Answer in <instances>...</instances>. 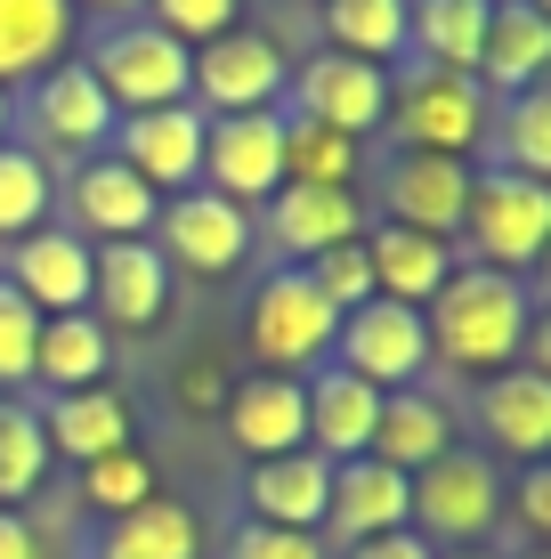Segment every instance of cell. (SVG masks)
Listing matches in <instances>:
<instances>
[{
  "instance_id": "8fae6325",
  "label": "cell",
  "mask_w": 551,
  "mask_h": 559,
  "mask_svg": "<svg viewBox=\"0 0 551 559\" xmlns=\"http://www.w3.org/2000/svg\"><path fill=\"white\" fill-rule=\"evenodd\" d=\"M163 260L195 267V276H227V267H243V252H252V211L212 195V187H187V195H170L163 211Z\"/></svg>"
},
{
  "instance_id": "5b68a950",
  "label": "cell",
  "mask_w": 551,
  "mask_h": 559,
  "mask_svg": "<svg viewBox=\"0 0 551 559\" xmlns=\"http://www.w3.org/2000/svg\"><path fill=\"white\" fill-rule=\"evenodd\" d=\"M390 130L414 154H454V163H470V146L495 130V98L479 90V73L422 66L414 82H390Z\"/></svg>"
},
{
  "instance_id": "5bb4252c",
  "label": "cell",
  "mask_w": 551,
  "mask_h": 559,
  "mask_svg": "<svg viewBox=\"0 0 551 559\" xmlns=\"http://www.w3.org/2000/svg\"><path fill=\"white\" fill-rule=\"evenodd\" d=\"M406 503H414V478L406 471H390V462H373V454L333 462V495H325V527H316V535L373 544V535L406 527Z\"/></svg>"
},
{
  "instance_id": "7c38bea8",
  "label": "cell",
  "mask_w": 551,
  "mask_h": 559,
  "mask_svg": "<svg viewBox=\"0 0 551 559\" xmlns=\"http://www.w3.org/2000/svg\"><path fill=\"white\" fill-rule=\"evenodd\" d=\"M89 300H98V324H122V333L163 324L170 317V260L155 252V236L89 243Z\"/></svg>"
},
{
  "instance_id": "cb8c5ba5",
  "label": "cell",
  "mask_w": 551,
  "mask_h": 559,
  "mask_svg": "<svg viewBox=\"0 0 551 559\" xmlns=\"http://www.w3.org/2000/svg\"><path fill=\"white\" fill-rule=\"evenodd\" d=\"M33 122H41L49 146L106 154V139H113V122H122V114L106 106V90H98V73H89V66H49L41 90H33Z\"/></svg>"
},
{
  "instance_id": "9a60e30c",
  "label": "cell",
  "mask_w": 551,
  "mask_h": 559,
  "mask_svg": "<svg viewBox=\"0 0 551 559\" xmlns=\"http://www.w3.org/2000/svg\"><path fill=\"white\" fill-rule=\"evenodd\" d=\"M382 203L397 227H422V236H454L463 227V203H470V163H454V154H414L397 146L390 179H382Z\"/></svg>"
},
{
  "instance_id": "8d00e7d4",
  "label": "cell",
  "mask_w": 551,
  "mask_h": 559,
  "mask_svg": "<svg viewBox=\"0 0 551 559\" xmlns=\"http://www.w3.org/2000/svg\"><path fill=\"white\" fill-rule=\"evenodd\" d=\"M82 503L98 511V519H122V511L155 503V462H146L139 447H122V454H98V462H82Z\"/></svg>"
},
{
  "instance_id": "d590c367",
  "label": "cell",
  "mask_w": 551,
  "mask_h": 559,
  "mask_svg": "<svg viewBox=\"0 0 551 559\" xmlns=\"http://www.w3.org/2000/svg\"><path fill=\"white\" fill-rule=\"evenodd\" d=\"M49 163L33 146H9L0 139V236H33L49 219Z\"/></svg>"
},
{
  "instance_id": "ab89813d",
  "label": "cell",
  "mask_w": 551,
  "mask_h": 559,
  "mask_svg": "<svg viewBox=\"0 0 551 559\" xmlns=\"http://www.w3.org/2000/svg\"><path fill=\"white\" fill-rule=\"evenodd\" d=\"M33 333H41V317H33V300L16 293L9 276H0V390H16V381H33Z\"/></svg>"
},
{
  "instance_id": "484cf974",
  "label": "cell",
  "mask_w": 551,
  "mask_h": 559,
  "mask_svg": "<svg viewBox=\"0 0 551 559\" xmlns=\"http://www.w3.org/2000/svg\"><path fill=\"white\" fill-rule=\"evenodd\" d=\"M113 365V333L89 308H73V317H41V333H33V381H41L49 397H73V390H98Z\"/></svg>"
},
{
  "instance_id": "6da1fadb",
  "label": "cell",
  "mask_w": 551,
  "mask_h": 559,
  "mask_svg": "<svg viewBox=\"0 0 551 559\" xmlns=\"http://www.w3.org/2000/svg\"><path fill=\"white\" fill-rule=\"evenodd\" d=\"M422 333H430V357L454 365V373H503V365H519L527 333H536V300H527L519 276L470 260L430 293Z\"/></svg>"
},
{
  "instance_id": "d4e9b609",
  "label": "cell",
  "mask_w": 551,
  "mask_h": 559,
  "mask_svg": "<svg viewBox=\"0 0 551 559\" xmlns=\"http://www.w3.org/2000/svg\"><path fill=\"white\" fill-rule=\"evenodd\" d=\"M309 390V454L325 462H357L373 447V421H382V390L357 373H340V365H325L316 381H300Z\"/></svg>"
},
{
  "instance_id": "d6a6232c",
  "label": "cell",
  "mask_w": 551,
  "mask_h": 559,
  "mask_svg": "<svg viewBox=\"0 0 551 559\" xmlns=\"http://www.w3.org/2000/svg\"><path fill=\"white\" fill-rule=\"evenodd\" d=\"M406 9H414V0H325V41H333V57L390 66V57L406 49Z\"/></svg>"
},
{
  "instance_id": "4316f807",
  "label": "cell",
  "mask_w": 551,
  "mask_h": 559,
  "mask_svg": "<svg viewBox=\"0 0 551 559\" xmlns=\"http://www.w3.org/2000/svg\"><path fill=\"white\" fill-rule=\"evenodd\" d=\"M373 462H390V471H430L439 454H454V414L439 406L430 390H390L382 397V421H373Z\"/></svg>"
},
{
  "instance_id": "c3c4849f",
  "label": "cell",
  "mask_w": 551,
  "mask_h": 559,
  "mask_svg": "<svg viewBox=\"0 0 551 559\" xmlns=\"http://www.w3.org/2000/svg\"><path fill=\"white\" fill-rule=\"evenodd\" d=\"M439 559H495V551H439Z\"/></svg>"
},
{
  "instance_id": "b9f144b4",
  "label": "cell",
  "mask_w": 551,
  "mask_h": 559,
  "mask_svg": "<svg viewBox=\"0 0 551 559\" xmlns=\"http://www.w3.org/2000/svg\"><path fill=\"white\" fill-rule=\"evenodd\" d=\"M511 487H519V527H527V535H543V527H551V471H543V462H527Z\"/></svg>"
},
{
  "instance_id": "7a4b0ae2",
  "label": "cell",
  "mask_w": 551,
  "mask_h": 559,
  "mask_svg": "<svg viewBox=\"0 0 551 559\" xmlns=\"http://www.w3.org/2000/svg\"><path fill=\"white\" fill-rule=\"evenodd\" d=\"M406 527L422 535L430 551H470L503 527V478L487 454H439L430 471H414V503H406Z\"/></svg>"
},
{
  "instance_id": "bcb514c9",
  "label": "cell",
  "mask_w": 551,
  "mask_h": 559,
  "mask_svg": "<svg viewBox=\"0 0 551 559\" xmlns=\"http://www.w3.org/2000/svg\"><path fill=\"white\" fill-rule=\"evenodd\" d=\"M89 9H106V16H130V9H146V0H89Z\"/></svg>"
},
{
  "instance_id": "f35d334b",
  "label": "cell",
  "mask_w": 551,
  "mask_h": 559,
  "mask_svg": "<svg viewBox=\"0 0 551 559\" xmlns=\"http://www.w3.org/2000/svg\"><path fill=\"white\" fill-rule=\"evenodd\" d=\"M309 284L316 293H325L340 317H349V308H366L373 300V267H366V243H333V252H316L309 260Z\"/></svg>"
},
{
  "instance_id": "e575fe53",
  "label": "cell",
  "mask_w": 551,
  "mask_h": 559,
  "mask_svg": "<svg viewBox=\"0 0 551 559\" xmlns=\"http://www.w3.org/2000/svg\"><path fill=\"white\" fill-rule=\"evenodd\" d=\"M487 139H503V170H519V179H543L551 170V90H519V98H503V122L487 130Z\"/></svg>"
},
{
  "instance_id": "9c48e42d",
  "label": "cell",
  "mask_w": 551,
  "mask_h": 559,
  "mask_svg": "<svg viewBox=\"0 0 551 559\" xmlns=\"http://www.w3.org/2000/svg\"><path fill=\"white\" fill-rule=\"evenodd\" d=\"M203 179L227 203H268L284 187V114H203Z\"/></svg>"
},
{
  "instance_id": "f1b7e54d",
  "label": "cell",
  "mask_w": 551,
  "mask_h": 559,
  "mask_svg": "<svg viewBox=\"0 0 551 559\" xmlns=\"http://www.w3.org/2000/svg\"><path fill=\"white\" fill-rule=\"evenodd\" d=\"M195 551H203V527H195V511L170 503V495L106 519L98 544H89V559H195Z\"/></svg>"
},
{
  "instance_id": "ee69618b",
  "label": "cell",
  "mask_w": 551,
  "mask_h": 559,
  "mask_svg": "<svg viewBox=\"0 0 551 559\" xmlns=\"http://www.w3.org/2000/svg\"><path fill=\"white\" fill-rule=\"evenodd\" d=\"M0 559H41V535L25 511H0Z\"/></svg>"
},
{
  "instance_id": "f546056e",
  "label": "cell",
  "mask_w": 551,
  "mask_h": 559,
  "mask_svg": "<svg viewBox=\"0 0 551 559\" xmlns=\"http://www.w3.org/2000/svg\"><path fill=\"white\" fill-rule=\"evenodd\" d=\"M65 41H73V0H0V90L16 73L65 66Z\"/></svg>"
},
{
  "instance_id": "4fadbf2b",
  "label": "cell",
  "mask_w": 551,
  "mask_h": 559,
  "mask_svg": "<svg viewBox=\"0 0 551 559\" xmlns=\"http://www.w3.org/2000/svg\"><path fill=\"white\" fill-rule=\"evenodd\" d=\"M113 163H130L155 195H187L203 179V114L195 106H155L113 122Z\"/></svg>"
},
{
  "instance_id": "ffe728a7",
  "label": "cell",
  "mask_w": 551,
  "mask_h": 559,
  "mask_svg": "<svg viewBox=\"0 0 551 559\" xmlns=\"http://www.w3.org/2000/svg\"><path fill=\"white\" fill-rule=\"evenodd\" d=\"M65 203H73V236H82V227H98L106 243L146 236V227H155V211H163V195H155V187H146L130 163H113V154H98V163L73 170Z\"/></svg>"
},
{
  "instance_id": "8992f818",
  "label": "cell",
  "mask_w": 551,
  "mask_h": 559,
  "mask_svg": "<svg viewBox=\"0 0 551 559\" xmlns=\"http://www.w3.org/2000/svg\"><path fill=\"white\" fill-rule=\"evenodd\" d=\"M333 365L373 390H422V365H430V333H422V308H397V300H366L340 317L333 333Z\"/></svg>"
},
{
  "instance_id": "3957f363",
  "label": "cell",
  "mask_w": 551,
  "mask_h": 559,
  "mask_svg": "<svg viewBox=\"0 0 551 559\" xmlns=\"http://www.w3.org/2000/svg\"><path fill=\"white\" fill-rule=\"evenodd\" d=\"M252 357H260V373H292V381H309L316 365L333 357V333H340V308L309 284V267H276L268 284L252 293Z\"/></svg>"
},
{
  "instance_id": "ac0fdd59",
  "label": "cell",
  "mask_w": 551,
  "mask_h": 559,
  "mask_svg": "<svg viewBox=\"0 0 551 559\" xmlns=\"http://www.w3.org/2000/svg\"><path fill=\"white\" fill-rule=\"evenodd\" d=\"M9 284L33 300V317H73V308H89V236H73V227H33V236H16Z\"/></svg>"
},
{
  "instance_id": "60d3db41",
  "label": "cell",
  "mask_w": 551,
  "mask_h": 559,
  "mask_svg": "<svg viewBox=\"0 0 551 559\" xmlns=\"http://www.w3.org/2000/svg\"><path fill=\"white\" fill-rule=\"evenodd\" d=\"M227 559H325V544L316 535H292V527H236L227 535Z\"/></svg>"
},
{
  "instance_id": "74e56055",
  "label": "cell",
  "mask_w": 551,
  "mask_h": 559,
  "mask_svg": "<svg viewBox=\"0 0 551 559\" xmlns=\"http://www.w3.org/2000/svg\"><path fill=\"white\" fill-rule=\"evenodd\" d=\"M236 16H243V0H146V25L170 33V41H187V49L236 33Z\"/></svg>"
},
{
  "instance_id": "603a6c76",
  "label": "cell",
  "mask_w": 551,
  "mask_h": 559,
  "mask_svg": "<svg viewBox=\"0 0 551 559\" xmlns=\"http://www.w3.org/2000/svg\"><path fill=\"white\" fill-rule=\"evenodd\" d=\"M551 66V16L536 0H495L487 9V41H479V90H503V98H519V90H536Z\"/></svg>"
},
{
  "instance_id": "e0dca14e",
  "label": "cell",
  "mask_w": 551,
  "mask_h": 559,
  "mask_svg": "<svg viewBox=\"0 0 551 559\" xmlns=\"http://www.w3.org/2000/svg\"><path fill=\"white\" fill-rule=\"evenodd\" d=\"M325 495H333V462L292 447V454H268L243 471V503H252L260 527H292V535H316L325 527Z\"/></svg>"
},
{
  "instance_id": "52a82bcc",
  "label": "cell",
  "mask_w": 551,
  "mask_h": 559,
  "mask_svg": "<svg viewBox=\"0 0 551 559\" xmlns=\"http://www.w3.org/2000/svg\"><path fill=\"white\" fill-rule=\"evenodd\" d=\"M284 98V49L268 33H219L187 57V106L195 114H268Z\"/></svg>"
},
{
  "instance_id": "44dd1931",
  "label": "cell",
  "mask_w": 551,
  "mask_h": 559,
  "mask_svg": "<svg viewBox=\"0 0 551 559\" xmlns=\"http://www.w3.org/2000/svg\"><path fill=\"white\" fill-rule=\"evenodd\" d=\"M479 421H487V447H503L519 462H543L551 454V373L543 365H503V373H487Z\"/></svg>"
},
{
  "instance_id": "ba28073f",
  "label": "cell",
  "mask_w": 551,
  "mask_h": 559,
  "mask_svg": "<svg viewBox=\"0 0 551 559\" xmlns=\"http://www.w3.org/2000/svg\"><path fill=\"white\" fill-rule=\"evenodd\" d=\"M187 57L195 49L155 25H113L89 57V73H98L113 114H155V106H187Z\"/></svg>"
},
{
  "instance_id": "30bf717a",
  "label": "cell",
  "mask_w": 551,
  "mask_h": 559,
  "mask_svg": "<svg viewBox=\"0 0 551 559\" xmlns=\"http://www.w3.org/2000/svg\"><path fill=\"white\" fill-rule=\"evenodd\" d=\"M292 114L340 130V139H373L390 122V66H366V57H309L292 73Z\"/></svg>"
},
{
  "instance_id": "f6af8a7d",
  "label": "cell",
  "mask_w": 551,
  "mask_h": 559,
  "mask_svg": "<svg viewBox=\"0 0 551 559\" xmlns=\"http://www.w3.org/2000/svg\"><path fill=\"white\" fill-rule=\"evenodd\" d=\"M187 397H195V406H203V397H219V373H212V365H195V373H187Z\"/></svg>"
},
{
  "instance_id": "d6986e66",
  "label": "cell",
  "mask_w": 551,
  "mask_h": 559,
  "mask_svg": "<svg viewBox=\"0 0 551 559\" xmlns=\"http://www.w3.org/2000/svg\"><path fill=\"white\" fill-rule=\"evenodd\" d=\"M227 438H236L252 462L309 447V390L292 373H252L227 390Z\"/></svg>"
},
{
  "instance_id": "4dcf8cb0",
  "label": "cell",
  "mask_w": 551,
  "mask_h": 559,
  "mask_svg": "<svg viewBox=\"0 0 551 559\" xmlns=\"http://www.w3.org/2000/svg\"><path fill=\"white\" fill-rule=\"evenodd\" d=\"M487 9H495V0H414L406 9V49H422V66H439V73H479Z\"/></svg>"
},
{
  "instance_id": "2e32d148",
  "label": "cell",
  "mask_w": 551,
  "mask_h": 559,
  "mask_svg": "<svg viewBox=\"0 0 551 559\" xmlns=\"http://www.w3.org/2000/svg\"><path fill=\"white\" fill-rule=\"evenodd\" d=\"M357 236H366L357 187H276L268 195V243L300 267L316 252H333V243H357Z\"/></svg>"
},
{
  "instance_id": "681fc988",
  "label": "cell",
  "mask_w": 551,
  "mask_h": 559,
  "mask_svg": "<svg viewBox=\"0 0 551 559\" xmlns=\"http://www.w3.org/2000/svg\"><path fill=\"white\" fill-rule=\"evenodd\" d=\"M511 559H543V551H511Z\"/></svg>"
},
{
  "instance_id": "7402d4cb",
  "label": "cell",
  "mask_w": 551,
  "mask_h": 559,
  "mask_svg": "<svg viewBox=\"0 0 551 559\" xmlns=\"http://www.w3.org/2000/svg\"><path fill=\"white\" fill-rule=\"evenodd\" d=\"M366 267H373V300H397V308H430V293L454 276V243L422 236V227H366Z\"/></svg>"
},
{
  "instance_id": "7dc6e473",
  "label": "cell",
  "mask_w": 551,
  "mask_h": 559,
  "mask_svg": "<svg viewBox=\"0 0 551 559\" xmlns=\"http://www.w3.org/2000/svg\"><path fill=\"white\" fill-rule=\"evenodd\" d=\"M9 114H16V106H9V90H0V139H9Z\"/></svg>"
},
{
  "instance_id": "836d02e7",
  "label": "cell",
  "mask_w": 551,
  "mask_h": 559,
  "mask_svg": "<svg viewBox=\"0 0 551 559\" xmlns=\"http://www.w3.org/2000/svg\"><path fill=\"white\" fill-rule=\"evenodd\" d=\"M49 438H41V414L16 406V397H0V511H16L25 495H41L49 478Z\"/></svg>"
},
{
  "instance_id": "277c9868",
  "label": "cell",
  "mask_w": 551,
  "mask_h": 559,
  "mask_svg": "<svg viewBox=\"0 0 551 559\" xmlns=\"http://www.w3.org/2000/svg\"><path fill=\"white\" fill-rule=\"evenodd\" d=\"M463 236L479 267H503V276H519V267L543 260L551 243V187L543 179H519V170H470V203H463Z\"/></svg>"
},
{
  "instance_id": "83f0119b",
  "label": "cell",
  "mask_w": 551,
  "mask_h": 559,
  "mask_svg": "<svg viewBox=\"0 0 551 559\" xmlns=\"http://www.w3.org/2000/svg\"><path fill=\"white\" fill-rule=\"evenodd\" d=\"M41 438H49V454H65V462H98V454H122L130 447V406L106 390H73V397H49L41 406Z\"/></svg>"
},
{
  "instance_id": "7bdbcfd3",
  "label": "cell",
  "mask_w": 551,
  "mask_h": 559,
  "mask_svg": "<svg viewBox=\"0 0 551 559\" xmlns=\"http://www.w3.org/2000/svg\"><path fill=\"white\" fill-rule=\"evenodd\" d=\"M349 559H439V551H430L414 527H397V535H373V544H349Z\"/></svg>"
},
{
  "instance_id": "1f68e13d",
  "label": "cell",
  "mask_w": 551,
  "mask_h": 559,
  "mask_svg": "<svg viewBox=\"0 0 551 559\" xmlns=\"http://www.w3.org/2000/svg\"><path fill=\"white\" fill-rule=\"evenodd\" d=\"M357 163H366V139H340L309 114L284 122V187H357Z\"/></svg>"
}]
</instances>
